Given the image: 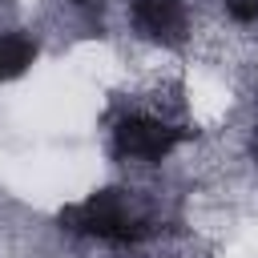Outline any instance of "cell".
Instances as JSON below:
<instances>
[{
    "mask_svg": "<svg viewBox=\"0 0 258 258\" xmlns=\"http://www.w3.org/2000/svg\"><path fill=\"white\" fill-rule=\"evenodd\" d=\"M32 60H36L32 36H20V32L0 36V85H8V81H16L20 73H28Z\"/></svg>",
    "mask_w": 258,
    "mask_h": 258,
    "instance_id": "4",
    "label": "cell"
},
{
    "mask_svg": "<svg viewBox=\"0 0 258 258\" xmlns=\"http://www.w3.org/2000/svg\"><path fill=\"white\" fill-rule=\"evenodd\" d=\"M60 222L73 234H85V238H97V242H137V238L149 234V214L125 189L89 194L85 202L64 206Z\"/></svg>",
    "mask_w": 258,
    "mask_h": 258,
    "instance_id": "1",
    "label": "cell"
},
{
    "mask_svg": "<svg viewBox=\"0 0 258 258\" xmlns=\"http://www.w3.org/2000/svg\"><path fill=\"white\" fill-rule=\"evenodd\" d=\"M129 16H133V28L149 40H177L185 32V4L181 0H133Z\"/></svg>",
    "mask_w": 258,
    "mask_h": 258,
    "instance_id": "3",
    "label": "cell"
},
{
    "mask_svg": "<svg viewBox=\"0 0 258 258\" xmlns=\"http://www.w3.org/2000/svg\"><path fill=\"white\" fill-rule=\"evenodd\" d=\"M77 4H93V0H77Z\"/></svg>",
    "mask_w": 258,
    "mask_h": 258,
    "instance_id": "5",
    "label": "cell"
},
{
    "mask_svg": "<svg viewBox=\"0 0 258 258\" xmlns=\"http://www.w3.org/2000/svg\"><path fill=\"white\" fill-rule=\"evenodd\" d=\"M181 141H185V129H177L173 121L153 117V113H129V117H121L117 129H113L117 157H125V161H141V165L165 161Z\"/></svg>",
    "mask_w": 258,
    "mask_h": 258,
    "instance_id": "2",
    "label": "cell"
}]
</instances>
